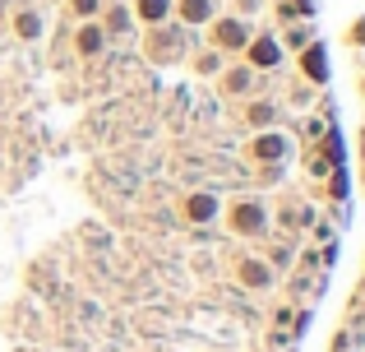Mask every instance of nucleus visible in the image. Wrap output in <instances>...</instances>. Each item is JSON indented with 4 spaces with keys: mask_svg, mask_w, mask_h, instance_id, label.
<instances>
[{
    "mask_svg": "<svg viewBox=\"0 0 365 352\" xmlns=\"http://www.w3.org/2000/svg\"><path fill=\"white\" fill-rule=\"evenodd\" d=\"M245 158L255 167H273V163H287L292 158V135L287 130H255L250 135V144H245Z\"/></svg>",
    "mask_w": 365,
    "mask_h": 352,
    "instance_id": "obj_1",
    "label": "nucleus"
},
{
    "mask_svg": "<svg viewBox=\"0 0 365 352\" xmlns=\"http://www.w3.org/2000/svg\"><path fill=\"white\" fill-rule=\"evenodd\" d=\"M227 227H232L236 236H250V241L268 236V204L264 199H236V204L227 208Z\"/></svg>",
    "mask_w": 365,
    "mask_h": 352,
    "instance_id": "obj_2",
    "label": "nucleus"
},
{
    "mask_svg": "<svg viewBox=\"0 0 365 352\" xmlns=\"http://www.w3.org/2000/svg\"><path fill=\"white\" fill-rule=\"evenodd\" d=\"M208 28H213V37H208L213 51H245V42L255 37V28H250L245 14H217Z\"/></svg>",
    "mask_w": 365,
    "mask_h": 352,
    "instance_id": "obj_3",
    "label": "nucleus"
},
{
    "mask_svg": "<svg viewBox=\"0 0 365 352\" xmlns=\"http://www.w3.org/2000/svg\"><path fill=\"white\" fill-rule=\"evenodd\" d=\"M180 218H185L190 227H213L217 218H222V195H217V190H190V195L180 199Z\"/></svg>",
    "mask_w": 365,
    "mask_h": 352,
    "instance_id": "obj_4",
    "label": "nucleus"
},
{
    "mask_svg": "<svg viewBox=\"0 0 365 352\" xmlns=\"http://www.w3.org/2000/svg\"><path fill=\"white\" fill-rule=\"evenodd\" d=\"M282 37H273V33H255V37H250V42H245V65H250V70H259V74H264V70H277V65H282Z\"/></svg>",
    "mask_w": 365,
    "mask_h": 352,
    "instance_id": "obj_5",
    "label": "nucleus"
},
{
    "mask_svg": "<svg viewBox=\"0 0 365 352\" xmlns=\"http://www.w3.org/2000/svg\"><path fill=\"white\" fill-rule=\"evenodd\" d=\"M236 283L250 292H268L277 283V269L268 260H259V255H245V260H236Z\"/></svg>",
    "mask_w": 365,
    "mask_h": 352,
    "instance_id": "obj_6",
    "label": "nucleus"
},
{
    "mask_svg": "<svg viewBox=\"0 0 365 352\" xmlns=\"http://www.w3.org/2000/svg\"><path fill=\"white\" fill-rule=\"evenodd\" d=\"M9 28H14L19 42H42V33H46V14H42L37 5H19L14 14H9Z\"/></svg>",
    "mask_w": 365,
    "mask_h": 352,
    "instance_id": "obj_7",
    "label": "nucleus"
},
{
    "mask_svg": "<svg viewBox=\"0 0 365 352\" xmlns=\"http://www.w3.org/2000/svg\"><path fill=\"white\" fill-rule=\"evenodd\" d=\"M301 74H305V84H329V51H324V42H305L301 46Z\"/></svg>",
    "mask_w": 365,
    "mask_h": 352,
    "instance_id": "obj_8",
    "label": "nucleus"
},
{
    "mask_svg": "<svg viewBox=\"0 0 365 352\" xmlns=\"http://www.w3.org/2000/svg\"><path fill=\"white\" fill-rule=\"evenodd\" d=\"M217 79H222L227 98H255V89H259V70H250V65H232V70H222Z\"/></svg>",
    "mask_w": 365,
    "mask_h": 352,
    "instance_id": "obj_9",
    "label": "nucleus"
},
{
    "mask_svg": "<svg viewBox=\"0 0 365 352\" xmlns=\"http://www.w3.org/2000/svg\"><path fill=\"white\" fill-rule=\"evenodd\" d=\"M171 14H180V24H185V28H204V24H213V19H217V0H176Z\"/></svg>",
    "mask_w": 365,
    "mask_h": 352,
    "instance_id": "obj_10",
    "label": "nucleus"
},
{
    "mask_svg": "<svg viewBox=\"0 0 365 352\" xmlns=\"http://www.w3.org/2000/svg\"><path fill=\"white\" fill-rule=\"evenodd\" d=\"M277 116H282V107L273 98H245V126L250 130H273Z\"/></svg>",
    "mask_w": 365,
    "mask_h": 352,
    "instance_id": "obj_11",
    "label": "nucleus"
},
{
    "mask_svg": "<svg viewBox=\"0 0 365 352\" xmlns=\"http://www.w3.org/2000/svg\"><path fill=\"white\" fill-rule=\"evenodd\" d=\"M171 5H176V0H134L130 14H134V24H143V28H162L171 19Z\"/></svg>",
    "mask_w": 365,
    "mask_h": 352,
    "instance_id": "obj_12",
    "label": "nucleus"
},
{
    "mask_svg": "<svg viewBox=\"0 0 365 352\" xmlns=\"http://www.w3.org/2000/svg\"><path fill=\"white\" fill-rule=\"evenodd\" d=\"M74 51H79V56H88V61L107 51V33H102V24H98V19L79 24V33H74Z\"/></svg>",
    "mask_w": 365,
    "mask_h": 352,
    "instance_id": "obj_13",
    "label": "nucleus"
},
{
    "mask_svg": "<svg viewBox=\"0 0 365 352\" xmlns=\"http://www.w3.org/2000/svg\"><path fill=\"white\" fill-rule=\"evenodd\" d=\"M98 24H102V33H107V37H125L134 28V14H130V5H107L98 14Z\"/></svg>",
    "mask_w": 365,
    "mask_h": 352,
    "instance_id": "obj_14",
    "label": "nucleus"
},
{
    "mask_svg": "<svg viewBox=\"0 0 365 352\" xmlns=\"http://www.w3.org/2000/svg\"><path fill=\"white\" fill-rule=\"evenodd\" d=\"M148 56H153L158 65H171V61H180V56H185V42L171 46V42H167V24H162V28H153V37H148Z\"/></svg>",
    "mask_w": 365,
    "mask_h": 352,
    "instance_id": "obj_15",
    "label": "nucleus"
},
{
    "mask_svg": "<svg viewBox=\"0 0 365 352\" xmlns=\"http://www.w3.org/2000/svg\"><path fill=\"white\" fill-rule=\"evenodd\" d=\"M70 9L83 19V24H88V19H98V14H102V0H70Z\"/></svg>",
    "mask_w": 365,
    "mask_h": 352,
    "instance_id": "obj_16",
    "label": "nucleus"
},
{
    "mask_svg": "<svg viewBox=\"0 0 365 352\" xmlns=\"http://www.w3.org/2000/svg\"><path fill=\"white\" fill-rule=\"evenodd\" d=\"M195 70H199V74H222V56H217V51H204V56L195 61Z\"/></svg>",
    "mask_w": 365,
    "mask_h": 352,
    "instance_id": "obj_17",
    "label": "nucleus"
},
{
    "mask_svg": "<svg viewBox=\"0 0 365 352\" xmlns=\"http://www.w3.org/2000/svg\"><path fill=\"white\" fill-rule=\"evenodd\" d=\"M305 42H310V28H287V46H296V51H301Z\"/></svg>",
    "mask_w": 365,
    "mask_h": 352,
    "instance_id": "obj_18",
    "label": "nucleus"
},
{
    "mask_svg": "<svg viewBox=\"0 0 365 352\" xmlns=\"http://www.w3.org/2000/svg\"><path fill=\"white\" fill-rule=\"evenodd\" d=\"M351 46H365V19H356V24H351Z\"/></svg>",
    "mask_w": 365,
    "mask_h": 352,
    "instance_id": "obj_19",
    "label": "nucleus"
},
{
    "mask_svg": "<svg viewBox=\"0 0 365 352\" xmlns=\"http://www.w3.org/2000/svg\"><path fill=\"white\" fill-rule=\"evenodd\" d=\"M361 89H365V79H361Z\"/></svg>",
    "mask_w": 365,
    "mask_h": 352,
    "instance_id": "obj_20",
    "label": "nucleus"
}]
</instances>
